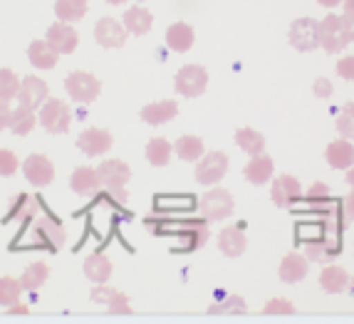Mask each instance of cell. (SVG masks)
<instances>
[{"label":"cell","instance_id":"obj_41","mask_svg":"<svg viewBox=\"0 0 354 324\" xmlns=\"http://www.w3.org/2000/svg\"><path fill=\"white\" fill-rule=\"evenodd\" d=\"M18 87H20V79L18 75L12 70H0V102H10L15 99L18 95Z\"/></svg>","mask_w":354,"mask_h":324},{"label":"cell","instance_id":"obj_34","mask_svg":"<svg viewBox=\"0 0 354 324\" xmlns=\"http://www.w3.org/2000/svg\"><path fill=\"white\" fill-rule=\"evenodd\" d=\"M174 153L181 161H198L203 156V142L194 134H183L174 144Z\"/></svg>","mask_w":354,"mask_h":324},{"label":"cell","instance_id":"obj_31","mask_svg":"<svg viewBox=\"0 0 354 324\" xmlns=\"http://www.w3.org/2000/svg\"><path fill=\"white\" fill-rule=\"evenodd\" d=\"M84 275H87V280H92L95 285L100 283H106L109 277H112V260L106 258V255H89L87 260H84Z\"/></svg>","mask_w":354,"mask_h":324},{"label":"cell","instance_id":"obj_15","mask_svg":"<svg viewBox=\"0 0 354 324\" xmlns=\"http://www.w3.org/2000/svg\"><path fill=\"white\" fill-rule=\"evenodd\" d=\"M92 302H100V305H106V309L112 314H131V302L124 292L119 289L106 287V283H100L95 289H92Z\"/></svg>","mask_w":354,"mask_h":324},{"label":"cell","instance_id":"obj_9","mask_svg":"<svg viewBox=\"0 0 354 324\" xmlns=\"http://www.w3.org/2000/svg\"><path fill=\"white\" fill-rule=\"evenodd\" d=\"M32 236H35L37 245H42V248L50 250V253H57L67 240L65 225L59 223L57 218H53V216H42V218H37L35 228H32Z\"/></svg>","mask_w":354,"mask_h":324},{"label":"cell","instance_id":"obj_52","mask_svg":"<svg viewBox=\"0 0 354 324\" xmlns=\"http://www.w3.org/2000/svg\"><path fill=\"white\" fill-rule=\"evenodd\" d=\"M347 289H349V295L354 297V275H349V283H347Z\"/></svg>","mask_w":354,"mask_h":324},{"label":"cell","instance_id":"obj_48","mask_svg":"<svg viewBox=\"0 0 354 324\" xmlns=\"http://www.w3.org/2000/svg\"><path fill=\"white\" fill-rule=\"evenodd\" d=\"M342 8H344V18L352 23L354 20V0H342Z\"/></svg>","mask_w":354,"mask_h":324},{"label":"cell","instance_id":"obj_24","mask_svg":"<svg viewBox=\"0 0 354 324\" xmlns=\"http://www.w3.org/2000/svg\"><path fill=\"white\" fill-rule=\"evenodd\" d=\"M35 213H37V198H32L30 193H20L18 198L10 203L8 216H3V223L20 220V233H25V225L35 218Z\"/></svg>","mask_w":354,"mask_h":324},{"label":"cell","instance_id":"obj_36","mask_svg":"<svg viewBox=\"0 0 354 324\" xmlns=\"http://www.w3.org/2000/svg\"><path fill=\"white\" fill-rule=\"evenodd\" d=\"M48 277H50V267L45 265V263H40V260H35V263H30V265L25 267L23 277H20V285H23V289H28V292H35V289H40L42 285H45Z\"/></svg>","mask_w":354,"mask_h":324},{"label":"cell","instance_id":"obj_39","mask_svg":"<svg viewBox=\"0 0 354 324\" xmlns=\"http://www.w3.org/2000/svg\"><path fill=\"white\" fill-rule=\"evenodd\" d=\"M20 295H23V285L15 277H0V307H10L15 302H20Z\"/></svg>","mask_w":354,"mask_h":324},{"label":"cell","instance_id":"obj_21","mask_svg":"<svg viewBox=\"0 0 354 324\" xmlns=\"http://www.w3.org/2000/svg\"><path fill=\"white\" fill-rule=\"evenodd\" d=\"M272 173H275V161H272L266 151L250 156V161L245 164V169H243L245 181L253 183V186H263V183H268L272 178Z\"/></svg>","mask_w":354,"mask_h":324},{"label":"cell","instance_id":"obj_12","mask_svg":"<svg viewBox=\"0 0 354 324\" xmlns=\"http://www.w3.org/2000/svg\"><path fill=\"white\" fill-rule=\"evenodd\" d=\"M23 173L32 186L42 189V186H50L55 178V166L48 156H42V153H32L28 156L23 164Z\"/></svg>","mask_w":354,"mask_h":324},{"label":"cell","instance_id":"obj_49","mask_svg":"<svg viewBox=\"0 0 354 324\" xmlns=\"http://www.w3.org/2000/svg\"><path fill=\"white\" fill-rule=\"evenodd\" d=\"M8 309H10V312H8V314H28V312H30L28 305H20V302H15V305H10V307H8Z\"/></svg>","mask_w":354,"mask_h":324},{"label":"cell","instance_id":"obj_20","mask_svg":"<svg viewBox=\"0 0 354 324\" xmlns=\"http://www.w3.org/2000/svg\"><path fill=\"white\" fill-rule=\"evenodd\" d=\"M48 42L57 50L59 55H70L77 50V42H80V35H77V30L72 28V23H55L50 25L48 30Z\"/></svg>","mask_w":354,"mask_h":324},{"label":"cell","instance_id":"obj_42","mask_svg":"<svg viewBox=\"0 0 354 324\" xmlns=\"http://www.w3.org/2000/svg\"><path fill=\"white\" fill-rule=\"evenodd\" d=\"M295 312H297V307L290 300H283V297H272V300L263 307V314H285V317H290V314H295Z\"/></svg>","mask_w":354,"mask_h":324},{"label":"cell","instance_id":"obj_26","mask_svg":"<svg viewBox=\"0 0 354 324\" xmlns=\"http://www.w3.org/2000/svg\"><path fill=\"white\" fill-rule=\"evenodd\" d=\"M178 114V104L174 99H161V102H151L142 109V119L151 126H161L166 122L176 119Z\"/></svg>","mask_w":354,"mask_h":324},{"label":"cell","instance_id":"obj_2","mask_svg":"<svg viewBox=\"0 0 354 324\" xmlns=\"http://www.w3.org/2000/svg\"><path fill=\"white\" fill-rule=\"evenodd\" d=\"M208 87V70L203 65H183L174 77V89L176 95L186 97V99H196L201 97Z\"/></svg>","mask_w":354,"mask_h":324},{"label":"cell","instance_id":"obj_53","mask_svg":"<svg viewBox=\"0 0 354 324\" xmlns=\"http://www.w3.org/2000/svg\"><path fill=\"white\" fill-rule=\"evenodd\" d=\"M106 3H109V6H124L127 0H106Z\"/></svg>","mask_w":354,"mask_h":324},{"label":"cell","instance_id":"obj_28","mask_svg":"<svg viewBox=\"0 0 354 324\" xmlns=\"http://www.w3.org/2000/svg\"><path fill=\"white\" fill-rule=\"evenodd\" d=\"M196 42V32L189 23H174L166 30V45L174 53H189Z\"/></svg>","mask_w":354,"mask_h":324},{"label":"cell","instance_id":"obj_18","mask_svg":"<svg viewBox=\"0 0 354 324\" xmlns=\"http://www.w3.org/2000/svg\"><path fill=\"white\" fill-rule=\"evenodd\" d=\"M218 250L225 258H241L248 250V236L241 225H225L218 233Z\"/></svg>","mask_w":354,"mask_h":324},{"label":"cell","instance_id":"obj_1","mask_svg":"<svg viewBox=\"0 0 354 324\" xmlns=\"http://www.w3.org/2000/svg\"><path fill=\"white\" fill-rule=\"evenodd\" d=\"M352 42V23L344 15H325L319 23V45L330 55L342 53Z\"/></svg>","mask_w":354,"mask_h":324},{"label":"cell","instance_id":"obj_16","mask_svg":"<svg viewBox=\"0 0 354 324\" xmlns=\"http://www.w3.org/2000/svg\"><path fill=\"white\" fill-rule=\"evenodd\" d=\"M310 272V260L302 253H288L278 265V277L285 285H297L302 283Z\"/></svg>","mask_w":354,"mask_h":324},{"label":"cell","instance_id":"obj_37","mask_svg":"<svg viewBox=\"0 0 354 324\" xmlns=\"http://www.w3.org/2000/svg\"><path fill=\"white\" fill-rule=\"evenodd\" d=\"M171 156H174V144L161 139V136H156V139H151L147 144V161L151 166H159V169L161 166H169Z\"/></svg>","mask_w":354,"mask_h":324},{"label":"cell","instance_id":"obj_47","mask_svg":"<svg viewBox=\"0 0 354 324\" xmlns=\"http://www.w3.org/2000/svg\"><path fill=\"white\" fill-rule=\"evenodd\" d=\"M8 119H10V109H8V102H0V131L8 126Z\"/></svg>","mask_w":354,"mask_h":324},{"label":"cell","instance_id":"obj_13","mask_svg":"<svg viewBox=\"0 0 354 324\" xmlns=\"http://www.w3.org/2000/svg\"><path fill=\"white\" fill-rule=\"evenodd\" d=\"M48 92H50V87L42 82L40 77H25V79H20L15 99H18L20 106H25V109H37L42 102L48 99Z\"/></svg>","mask_w":354,"mask_h":324},{"label":"cell","instance_id":"obj_33","mask_svg":"<svg viewBox=\"0 0 354 324\" xmlns=\"http://www.w3.org/2000/svg\"><path fill=\"white\" fill-rule=\"evenodd\" d=\"M35 109H25V106H18L15 112H10V119H8V129L15 136H28L30 131L35 129Z\"/></svg>","mask_w":354,"mask_h":324},{"label":"cell","instance_id":"obj_38","mask_svg":"<svg viewBox=\"0 0 354 324\" xmlns=\"http://www.w3.org/2000/svg\"><path fill=\"white\" fill-rule=\"evenodd\" d=\"M248 312V302L241 295H228L221 302H213L208 307V314H245Z\"/></svg>","mask_w":354,"mask_h":324},{"label":"cell","instance_id":"obj_11","mask_svg":"<svg viewBox=\"0 0 354 324\" xmlns=\"http://www.w3.org/2000/svg\"><path fill=\"white\" fill-rule=\"evenodd\" d=\"M272 186H270V198L272 203L283 211H290V208L295 206L297 200L302 198V186L295 176H290V173H283L278 178H270Z\"/></svg>","mask_w":354,"mask_h":324},{"label":"cell","instance_id":"obj_17","mask_svg":"<svg viewBox=\"0 0 354 324\" xmlns=\"http://www.w3.org/2000/svg\"><path fill=\"white\" fill-rule=\"evenodd\" d=\"M112 134L106 129H84L82 134L77 136V149L87 156H102L112 149Z\"/></svg>","mask_w":354,"mask_h":324},{"label":"cell","instance_id":"obj_40","mask_svg":"<svg viewBox=\"0 0 354 324\" xmlns=\"http://www.w3.org/2000/svg\"><path fill=\"white\" fill-rule=\"evenodd\" d=\"M337 134L342 136V139H354V102H347L342 104L339 114H337Z\"/></svg>","mask_w":354,"mask_h":324},{"label":"cell","instance_id":"obj_4","mask_svg":"<svg viewBox=\"0 0 354 324\" xmlns=\"http://www.w3.org/2000/svg\"><path fill=\"white\" fill-rule=\"evenodd\" d=\"M230 159L223 151H211L196 161V181L201 186H218L221 178L228 173Z\"/></svg>","mask_w":354,"mask_h":324},{"label":"cell","instance_id":"obj_30","mask_svg":"<svg viewBox=\"0 0 354 324\" xmlns=\"http://www.w3.org/2000/svg\"><path fill=\"white\" fill-rule=\"evenodd\" d=\"M70 186H72V191L80 196L95 193V191L100 189L97 169H92V166H80V169H75V173H72V178H70Z\"/></svg>","mask_w":354,"mask_h":324},{"label":"cell","instance_id":"obj_8","mask_svg":"<svg viewBox=\"0 0 354 324\" xmlns=\"http://www.w3.org/2000/svg\"><path fill=\"white\" fill-rule=\"evenodd\" d=\"M174 236H178V240H181L176 248H174V253H194V250L206 245L211 233H208V228H206V220L191 218V220H183V225H178V230Z\"/></svg>","mask_w":354,"mask_h":324},{"label":"cell","instance_id":"obj_43","mask_svg":"<svg viewBox=\"0 0 354 324\" xmlns=\"http://www.w3.org/2000/svg\"><path fill=\"white\" fill-rule=\"evenodd\" d=\"M18 166H20L18 156L10 149H0V176H15Z\"/></svg>","mask_w":354,"mask_h":324},{"label":"cell","instance_id":"obj_7","mask_svg":"<svg viewBox=\"0 0 354 324\" xmlns=\"http://www.w3.org/2000/svg\"><path fill=\"white\" fill-rule=\"evenodd\" d=\"M40 124L50 131V134H67L72 124V112L70 106L62 99H45L40 104Z\"/></svg>","mask_w":354,"mask_h":324},{"label":"cell","instance_id":"obj_19","mask_svg":"<svg viewBox=\"0 0 354 324\" xmlns=\"http://www.w3.org/2000/svg\"><path fill=\"white\" fill-rule=\"evenodd\" d=\"M97 176H100V183L109 186V189H122L127 181L131 178V169L129 164L119 159H106L97 166Z\"/></svg>","mask_w":354,"mask_h":324},{"label":"cell","instance_id":"obj_51","mask_svg":"<svg viewBox=\"0 0 354 324\" xmlns=\"http://www.w3.org/2000/svg\"><path fill=\"white\" fill-rule=\"evenodd\" d=\"M347 183H349V189H354V164L347 169Z\"/></svg>","mask_w":354,"mask_h":324},{"label":"cell","instance_id":"obj_54","mask_svg":"<svg viewBox=\"0 0 354 324\" xmlns=\"http://www.w3.org/2000/svg\"><path fill=\"white\" fill-rule=\"evenodd\" d=\"M352 42H354V20H352Z\"/></svg>","mask_w":354,"mask_h":324},{"label":"cell","instance_id":"obj_5","mask_svg":"<svg viewBox=\"0 0 354 324\" xmlns=\"http://www.w3.org/2000/svg\"><path fill=\"white\" fill-rule=\"evenodd\" d=\"M342 242L344 238H330L325 233H317L313 238H305L302 242V250H305V258L310 263H332L337 255L342 253Z\"/></svg>","mask_w":354,"mask_h":324},{"label":"cell","instance_id":"obj_23","mask_svg":"<svg viewBox=\"0 0 354 324\" xmlns=\"http://www.w3.org/2000/svg\"><path fill=\"white\" fill-rule=\"evenodd\" d=\"M325 159L332 169H337V171H347L349 166L354 164V144L349 142V139H342V136H339V139L327 144Z\"/></svg>","mask_w":354,"mask_h":324},{"label":"cell","instance_id":"obj_25","mask_svg":"<svg viewBox=\"0 0 354 324\" xmlns=\"http://www.w3.org/2000/svg\"><path fill=\"white\" fill-rule=\"evenodd\" d=\"M349 283V272L342 265H335V263H327L319 272V287L325 289L327 295H339L347 289Z\"/></svg>","mask_w":354,"mask_h":324},{"label":"cell","instance_id":"obj_22","mask_svg":"<svg viewBox=\"0 0 354 324\" xmlns=\"http://www.w3.org/2000/svg\"><path fill=\"white\" fill-rule=\"evenodd\" d=\"M305 203H307V211L315 213V216H325L327 211H332L337 203V198H332V189L327 183L322 181H315L310 189L305 191Z\"/></svg>","mask_w":354,"mask_h":324},{"label":"cell","instance_id":"obj_44","mask_svg":"<svg viewBox=\"0 0 354 324\" xmlns=\"http://www.w3.org/2000/svg\"><path fill=\"white\" fill-rule=\"evenodd\" d=\"M313 95L317 97V99H330V97L335 95V84H332L327 77H317L313 82Z\"/></svg>","mask_w":354,"mask_h":324},{"label":"cell","instance_id":"obj_14","mask_svg":"<svg viewBox=\"0 0 354 324\" xmlns=\"http://www.w3.org/2000/svg\"><path fill=\"white\" fill-rule=\"evenodd\" d=\"M95 40L106 50L124 48L127 28L122 23H117L114 18H102V20H97V25H95Z\"/></svg>","mask_w":354,"mask_h":324},{"label":"cell","instance_id":"obj_27","mask_svg":"<svg viewBox=\"0 0 354 324\" xmlns=\"http://www.w3.org/2000/svg\"><path fill=\"white\" fill-rule=\"evenodd\" d=\"M28 59H30V65L37 67V70H53V67L57 65L59 53L48 40H35V42H30Z\"/></svg>","mask_w":354,"mask_h":324},{"label":"cell","instance_id":"obj_29","mask_svg":"<svg viewBox=\"0 0 354 324\" xmlns=\"http://www.w3.org/2000/svg\"><path fill=\"white\" fill-rule=\"evenodd\" d=\"M124 28L129 30L131 35H147L149 30L153 28V15L144 6H131L124 12Z\"/></svg>","mask_w":354,"mask_h":324},{"label":"cell","instance_id":"obj_10","mask_svg":"<svg viewBox=\"0 0 354 324\" xmlns=\"http://www.w3.org/2000/svg\"><path fill=\"white\" fill-rule=\"evenodd\" d=\"M65 89L75 102L89 104V102H95L97 97H100L102 84H100V79H97L95 75H89V72H72L65 79Z\"/></svg>","mask_w":354,"mask_h":324},{"label":"cell","instance_id":"obj_50","mask_svg":"<svg viewBox=\"0 0 354 324\" xmlns=\"http://www.w3.org/2000/svg\"><path fill=\"white\" fill-rule=\"evenodd\" d=\"M317 6H322V8H337V6H342V0H317Z\"/></svg>","mask_w":354,"mask_h":324},{"label":"cell","instance_id":"obj_35","mask_svg":"<svg viewBox=\"0 0 354 324\" xmlns=\"http://www.w3.org/2000/svg\"><path fill=\"white\" fill-rule=\"evenodd\" d=\"M87 0H57L55 3V15L62 23H77V20H82L87 15Z\"/></svg>","mask_w":354,"mask_h":324},{"label":"cell","instance_id":"obj_32","mask_svg":"<svg viewBox=\"0 0 354 324\" xmlns=\"http://www.w3.org/2000/svg\"><path fill=\"white\" fill-rule=\"evenodd\" d=\"M236 144H238V149H243L248 156L266 151V136L260 134L258 129H253V126H241V129L236 131Z\"/></svg>","mask_w":354,"mask_h":324},{"label":"cell","instance_id":"obj_45","mask_svg":"<svg viewBox=\"0 0 354 324\" xmlns=\"http://www.w3.org/2000/svg\"><path fill=\"white\" fill-rule=\"evenodd\" d=\"M335 72L347 82H354V55H344L339 62L335 65Z\"/></svg>","mask_w":354,"mask_h":324},{"label":"cell","instance_id":"obj_46","mask_svg":"<svg viewBox=\"0 0 354 324\" xmlns=\"http://www.w3.org/2000/svg\"><path fill=\"white\" fill-rule=\"evenodd\" d=\"M342 213H344V220H347V225H352L354 223V189H352V193H347L342 200Z\"/></svg>","mask_w":354,"mask_h":324},{"label":"cell","instance_id":"obj_6","mask_svg":"<svg viewBox=\"0 0 354 324\" xmlns=\"http://www.w3.org/2000/svg\"><path fill=\"white\" fill-rule=\"evenodd\" d=\"M236 211V200L225 189H216L213 186L208 193H203L201 198V213L206 220H213V223H221V220L230 218Z\"/></svg>","mask_w":354,"mask_h":324},{"label":"cell","instance_id":"obj_3","mask_svg":"<svg viewBox=\"0 0 354 324\" xmlns=\"http://www.w3.org/2000/svg\"><path fill=\"white\" fill-rule=\"evenodd\" d=\"M288 42L297 53H313L319 48V20L297 18L288 30Z\"/></svg>","mask_w":354,"mask_h":324}]
</instances>
